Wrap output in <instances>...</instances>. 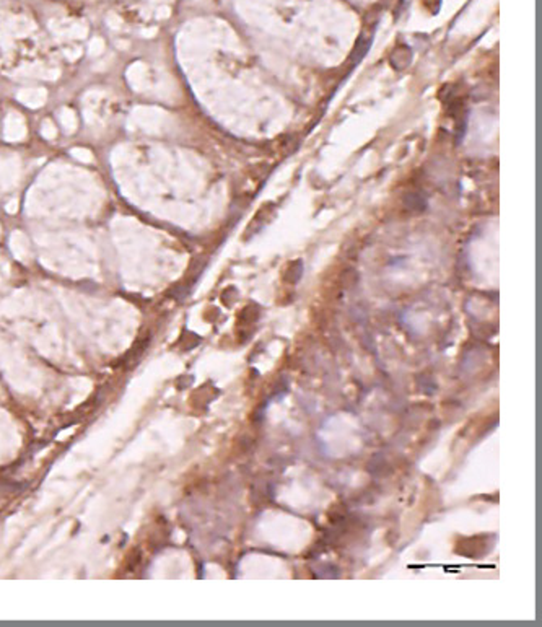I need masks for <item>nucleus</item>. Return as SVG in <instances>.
<instances>
[{
	"mask_svg": "<svg viewBox=\"0 0 542 627\" xmlns=\"http://www.w3.org/2000/svg\"><path fill=\"white\" fill-rule=\"evenodd\" d=\"M406 205L409 207V209H412V210H415V212L423 210L425 209V199H423V196H420V194H409L407 198H406Z\"/></svg>",
	"mask_w": 542,
	"mask_h": 627,
	"instance_id": "f03ea898",
	"label": "nucleus"
},
{
	"mask_svg": "<svg viewBox=\"0 0 542 627\" xmlns=\"http://www.w3.org/2000/svg\"><path fill=\"white\" fill-rule=\"evenodd\" d=\"M411 61H412V52H411V49H409V47H399V49H396L394 52H392V57H391V64H392V67H396V68H406L409 64H411Z\"/></svg>",
	"mask_w": 542,
	"mask_h": 627,
	"instance_id": "f257e3e1",
	"label": "nucleus"
}]
</instances>
